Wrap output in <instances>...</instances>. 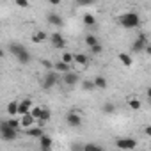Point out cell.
Here are the masks:
<instances>
[{"mask_svg": "<svg viewBox=\"0 0 151 151\" xmlns=\"http://www.w3.org/2000/svg\"><path fill=\"white\" fill-rule=\"evenodd\" d=\"M43 133H45V132H43V126H37V124H36V126L32 124V126L25 128V135H27V137H34V139H37V137L43 135Z\"/></svg>", "mask_w": 151, "mask_h": 151, "instance_id": "13", "label": "cell"}, {"mask_svg": "<svg viewBox=\"0 0 151 151\" xmlns=\"http://www.w3.org/2000/svg\"><path fill=\"white\" fill-rule=\"evenodd\" d=\"M46 39H48V34L45 30H37V32L32 34V43H43Z\"/></svg>", "mask_w": 151, "mask_h": 151, "instance_id": "15", "label": "cell"}, {"mask_svg": "<svg viewBox=\"0 0 151 151\" xmlns=\"http://www.w3.org/2000/svg\"><path fill=\"white\" fill-rule=\"evenodd\" d=\"M48 4H52V6H59V4H60V0H48Z\"/></svg>", "mask_w": 151, "mask_h": 151, "instance_id": "37", "label": "cell"}, {"mask_svg": "<svg viewBox=\"0 0 151 151\" xmlns=\"http://www.w3.org/2000/svg\"><path fill=\"white\" fill-rule=\"evenodd\" d=\"M41 110H43V107H34V105H32V109H30V116H32L34 119H39Z\"/></svg>", "mask_w": 151, "mask_h": 151, "instance_id": "30", "label": "cell"}, {"mask_svg": "<svg viewBox=\"0 0 151 151\" xmlns=\"http://www.w3.org/2000/svg\"><path fill=\"white\" fill-rule=\"evenodd\" d=\"M84 23H86L87 27H94V25H96V18H94V14L86 13V14H84Z\"/></svg>", "mask_w": 151, "mask_h": 151, "instance_id": "22", "label": "cell"}, {"mask_svg": "<svg viewBox=\"0 0 151 151\" xmlns=\"http://www.w3.org/2000/svg\"><path fill=\"white\" fill-rule=\"evenodd\" d=\"M60 60H64L66 64H73V53H71V52H62Z\"/></svg>", "mask_w": 151, "mask_h": 151, "instance_id": "28", "label": "cell"}, {"mask_svg": "<svg viewBox=\"0 0 151 151\" xmlns=\"http://www.w3.org/2000/svg\"><path fill=\"white\" fill-rule=\"evenodd\" d=\"M116 147L117 149H135L137 147V140L133 139H128V137H123V139H117L116 140Z\"/></svg>", "mask_w": 151, "mask_h": 151, "instance_id": "7", "label": "cell"}, {"mask_svg": "<svg viewBox=\"0 0 151 151\" xmlns=\"http://www.w3.org/2000/svg\"><path fill=\"white\" fill-rule=\"evenodd\" d=\"M93 82H94L96 89H107L109 87V82H107L105 77H96V78H93Z\"/></svg>", "mask_w": 151, "mask_h": 151, "instance_id": "17", "label": "cell"}, {"mask_svg": "<svg viewBox=\"0 0 151 151\" xmlns=\"http://www.w3.org/2000/svg\"><path fill=\"white\" fill-rule=\"evenodd\" d=\"M22 48H23V45H20V43H11V45H9V53L14 57V55H16Z\"/></svg>", "mask_w": 151, "mask_h": 151, "instance_id": "25", "label": "cell"}, {"mask_svg": "<svg viewBox=\"0 0 151 151\" xmlns=\"http://www.w3.org/2000/svg\"><path fill=\"white\" fill-rule=\"evenodd\" d=\"M73 62L78 64V66H86V64H87V55H86V53H77V55H73Z\"/></svg>", "mask_w": 151, "mask_h": 151, "instance_id": "19", "label": "cell"}, {"mask_svg": "<svg viewBox=\"0 0 151 151\" xmlns=\"http://www.w3.org/2000/svg\"><path fill=\"white\" fill-rule=\"evenodd\" d=\"M71 149H82V144H71Z\"/></svg>", "mask_w": 151, "mask_h": 151, "instance_id": "38", "label": "cell"}, {"mask_svg": "<svg viewBox=\"0 0 151 151\" xmlns=\"http://www.w3.org/2000/svg\"><path fill=\"white\" fill-rule=\"evenodd\" d=\"M36 123V119L30 116V112H27V114H22V117H20V128H29V126H32Z\"/></svg>", "mask_w": 151, "mask_h": 151, "instance_id": "12", "label": "cell"}, {"mask_svg": "<svg viewBox=\"0 0 151 151\" xmlns=\"http://www.w3.org/2000/svg\"><path fill=\"white\" fill-rule=\"evenodd\" d=\"M0 139H2V140H7V142L16 140V139H18V130L13 128L7 121H0Z\"/></svg>", "mask_w": 151, "mask_h": 151, "instance_id": "2", "label": "cell"}, {"mask_svg": "<svg viewBox=\"0 0 151 151\" xmlns=\"http://www.w3.org/2000/svg\"><path fill=\"white\" fill-rule=\"evenodd\" d=\"M6 110H7L9 116H16L18 114V101H9L7 107H6Z\"/></svg>", "mask_w": 151, "mask_h": 151, "instance_id": "21", "label": "cell"}, {"mask_svg": "<svg viewBox=\"0 0 151 151\" xmlns=\"http://www.w3.org/2000/svg\"><path fill=\"white\" fill-rule=\"evenodd\" d=\"M147 43H149V41H147V36H146V34H139V36H137V39H135V41H133V45H132V52H137V53H139V52H142V50H144V46H146Z\"/></svg>", "mask_w": 151, "mask_h": 151, "instance_id": "8", "label": "cell"}, {"mask_svg": "<svg viewBox=\"0 0 151 151\" xmlns=\"http://www.w3.org/2000/svg\"><path fill=\"white\" fill-rule=\"evenodd\" d=\"M59 80H60V78H59L57 71H48V73L45 75V78H43L41 86H43V89H52L53 86H57Z\"/></svg>", "mask_w": 151, "mask_h": 151, "instance_id": "3", "label": "cell"}, {"mask_svg": "<svg viewBox=\"0 0 151 151\" xmlns=\"http://www.w3.org/2000/svg\"><path fill=\"white\" fill-rule=\"evenodd\" d=\"M43 66H45V68H46V69H50V68H52V66H53V64H52V62H50V60H43Z\"/></svg>", "mask_w": 151, "mask_h": 151, "instance_id": "35", "label": "cell"}, {"mask_svg": "<svg viewBox=\"0 0 151 151\" xmlns=\"http://www.w3.org/2000/svg\"><path fill=\"white\" fill-rule=\"evenodd\" d=\"M80 87H82L86 93H89V91H94V89H96L93 80H82V82H80Z\"/></svg>", "mask_w": 151, "mask_h": 151, "instance_id": "23", "label": "cell"}, {"mask_svg": "<svg viewBox=\"0 0 151 151\" xmlns=\"http://www.w3.org/2000/svg\"><path fill=\"white\" fill-rule=\"evenodd\" d=\"M103 112L105 114H114L116 112V105L114 103H105L103 105Z\"/></svg>", "mask_w": 151, "mask_h": 151, "instance_id": "31", "label": "cell"}, {"mask_svg": "<svg viewBox=\"0 0 151 151\" xmlns=\"http://www.w3.org/2000/svg\"><path fill=\"white\" fill-rule=\"evenodd\" d=\"M50 117H52V112H50V109L43 107V110H41V116H39V119L46 123V121H50Z\"/></svg>", "mask_w": 151, "mask_h": 151, "instance_id": "26", "label": "cell"}, {"mask_svg": "<svg viewBox=\"0 0 151 151\" xmlns=\"http://www.w3.org/2000/svg\"><path fill=\"white\" fill-rule=\"evenodd\" d=\"M7 123L13 126V128H16V130H20V119H14L13 116H11V119H7Z\"/></svg>", "mask_w": 151, "mask_h": 151, "instance_id": "33", "label": "cell"}, {"mask_svg": "<svg viewBox=\"0 0 151 151\" xmlns=\"http://www.w3.org/2000/svg\"><path fill=\"white\" fill-rule=\"evenodd\" d=\"M96 43H100V41H98V37H96L94 34H87V36H86V45H87V46H93V45H96Z\"/></svg>", "mask_w": 151, "mask_h": 151, "instance_id": "27", "label": "cell"}, {"mask_svg": "<svg viewBox=\"0 0 151 151\" xmlns=\"http://www.w3.org/2000/svg\"><path fill=\"white\" fill-rule=\"evenodd\" d=\"M66 123H68V126H71V128H78V126H82V116H80L78 112L71 110V112L66 116Z\"/></svg>", "mask_w": 151, "mask_h": 151, "instance_id": "6", "label": "cell"}, {"mask_svg": "<svg viewBox=\"0 0 151 151\" xmlns=\"http://www.w3.org/2000/svg\"><path fill=\"white\" fill-rule=\"evenodd\" d=\"M48 37H50L53 48H57V50H64L66 48V37L60 32H52V36H48Z\"/></svg>", "mask_w": 151, "mask_h": 151, "instance_id": "5", "label": "cell"}, {"mask_svg": "<svg viewBox=\"0 0 151 151\" xmlns=\"http://www.w3.org/2000/svg\"><path fill=\"white\" fill-rule=\"evenodd\" d=\"M89 48H91V52H93L94 55H100V53L103 52V46H101L100 43H96V45H93V46H89Z\"/></svg>", "mask_w": 151, "mask_h": 151, "instance_id": "32", "label": "cell"}, {"mask_svg": "<svg viewBox=\"0 0 151 151\" xmlns=\"http://www.w3.org/2000/svg\"><path fill=\"white\" fill-rule=\"evenodd\" d=\"M4 57H6V50L0 48V59H4Z\"/></svg>", "mask_w": 151, "mask_h": 151, "instance_id": "39", "label": "cell"}, {"mask_svg": "<svg viewBox=\"0 0 151 151\" xmlns=\"http://www.w3.org/2000/svg\"><path fill=\"white\" fill-rule=\"evenodd\" d=\"M53 69H55L57 73H66V71H69V69H71V64H66L64 60H59V62H55V64H53Z\"/></svg>", "mask_w": 151, "mask_h": 151, "instance_id": "16", "label": "cell"}, {"mask_svg": "<svg viewBox=\"0 0 151 151\" xmlns=\"http://www.w3.org/2000/svg\"><path fill=\"white\" fill-rule=\"evenodd\" d=\"M39 139V146H41V149L43 151H48V149H52V146H53V140H52V137L50 135H39L37 137Z\"/></svg>", "mask_w": 151, "mask_h": 151, "instance_id": "11", "label": "cell"}, {"mask_svg": "<svg viewBox=\"0 0 151 151\" xmlns=\"http://www.w3.org/2000/svg\"><path fill=\"white\" fill-rule=\"evenodd\" d=\"M30 109H32V101H30L29 98H25V100L18 101V114H20V116H22V114L30 112Z\"/></svg>", "mask_w": 151, "mask_h": 151, "instance_id": "14", "label": "cell"}, {"mask_svg": "<svg viewBox=\"0 0 151 151\" xmlns=\"http://www.w3.org/2000/svg\"><path fill=\"white\" fill-rule=\"evenodd\" d=\"M128 107H130L132 110H140L142 103H140V100H137V98H132V100H128Z\"/></svg>", "mask_w": 151, "mask_h": 151, "instance_id": "24", "label": "cell"}, {"mask_svg": "<svg viewBox=\"0 0 151 151\" xmlns=\"http://www.w3.org/2000/svg\"><path fill=\"white\" fill-rule=\"evenodd\" d=\"M119 25L124 27V29H137L140 25V16L133 11H128V13H123L119 16Z\"/></svg>", "mask_w": 151, "mask_h": 151, "instance_id": "1", "label": "cell"}, {"mask_svg": "<svg viewBox=\"0 0 151 151\" xmlns=\"http://www.w3.org/2000/svg\"><path fill=\"white\" fill-rule=\"evenodd\" d=\"M16 6L22 7V9H27L30 4H29V0H16Z\"/></svg>", "mask_w": 151, "mask_h": 151, "instance_id": "34", "label": "cell"}, {"mask_svg": "<svg viewBox=\"0 0 151 151\" xmlns=\"http://www.w3.org/2000/svg\"><path fill=\"white\" fill-rule=\"evenodd\" d=\"M94 4H96V0H77V6L80 7H91Z\"/></svg>", "mask_w": 151, "mask_h": 151, "instance_id": "29", "label": "cell"}, {"mask_svg": "<svg viewBox=\"0 0 151 151\" xmlns=\"http://www.w3.org/2000/svg\"><path fill=\"white\" fill-rule=\"evenodd\" d=\"M14 57H16V60H18L20 64H23V66H25V64H29V62H30V59H32L30 52H29L25 46H23V48H22V50H20V52L14 55Z\"/></svg>", "mask_w": 151, "mask_h": 151, "instance_id": "9", "label": "cell"}, {"mask_svg": "<svg viewBox=\"0 0 151 151\" xmlns=\"http://www.w3.org/2000/svg\"><path fill=\"white\" fill-rule=\"evenodd\" d=\"M117 59L123 62V66H126V68H130L132 64H133V60H132V57L128 55V53H124V52H121L119 55H117Z\"/></svg>", "mask_w": 151, "mask_h": 151, "instance_id": "18", "label": "cell"}, {"mask_svg": "<svg viewBox=\"0 0 151 151\" xmlns=\"http://www.w3.org/2000/svg\"><path fill=\"white\" fill-rule=\"evenodd\" d=\"M68 87H73V86H77L78 82H80V77H78V75L77 73H75V71H66V73H62V78H60Z\"/></svg>", "mask_w": 151, "mask_h": 151, "instance_id": "4", "label": "cell"}, {"mask_svg": "<svg viewBox=\"0 0 151 151\" xmlns=\"http://www.w3.org/2000/svg\"><path fill=\"white\" fill-rule=\"evenodd\" d=\"M144 133H146L147 137H151V126H146V128H144Z\"/></svg>", "mask_w": 151, "mask_h": 151, "instance_id": "36", "label": "cell"}, {"mask_svg": "<svg viewBox=\"0 0 151 151\" xmlns=\"http://www.w3.org/2000/svg\"><path fill=\"white\" fill-rule=\"evenodd\" d=\"M46 20H48V23H50V25H53V27H62V25H64L62 16H60V14H57V13H48Z\"/></svg>", "mask_w": 151, "mask_h": 151, "instance_id": "10", "label": "cell"}, {"mask_svg": "<svg viewBox=\"0 0 151 151\" xmlns=\"http://www.w3.org/2000/svg\"><path fill=\"white\" fill-rule=\"evenodd\" d=\"M103 146L100 144H94V142H89V144H82V151H101Z\"/></svg>", "mask_w": 151, "mask_h": 151, "instance_id": "20", "label": "cell"}]
</instances>
